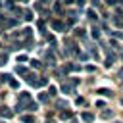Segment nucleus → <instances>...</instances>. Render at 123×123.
<instances>
[{"mask_svg":"<svg viewBox=\"0 0 123 123\" xmlns=\"http://www.w3.org/2000/svg\"><path fill=\"white\" fill-rule=\"evenodd\" d=\"M48 4H50V0H37L35 8H37V12L44 13V12H46V8H48Z\"/></svg>","mask_w":123,"mask_h":123,"instance_id":"1","label":"nucleus"},{"mask_svg":"<svg viewBox=\"0 0 123 123\" xmlns=\"http://www.w3.org/2000/svg\"><path fill=\"white\" fill-rule=\"evenodd\" d=\"M50 25H52V29H56V31H65V25H63L60 19H52Z\"/></svg>","mask_w":123,"mask_h":123,"instance_id":"2","label":"nucleus"},{"mask_svg":"<svg viewBox=\"0 0 123 123\" xmlns=\"http://www.w3.org/2000/svg\"><path fill=\"white\" fill-rule=\"evenodd\" d=\"M44 60H46V63H48V65H52V67L56 65V58H54V54H52V52H46V54H44Z\"/></svg>","mask_w":123,"mask_h":123,"instance_id":"3","label":"nucleus"},{"mask_svg":"<svg viewBox=\"0 0 123 123\" xmlns=\"http://www.w3.org/2000/svg\"><path fill=\"white\" fill-rule=\"evenodd\" d=\"M0 115H2V117H12V115H13V110L2 106V108H0Z\"/></svg>","mask_w":123,"mask_h":123,"instance_id":"4","label":"nucleus"},{"mask_svg":"<svg viewBox=\"0 0 123 123\" xmlns=\"http://www.w3.org/2000/svg\"><path fill=\"white\" fill-rule=\"evenodd\" d=\"M63 69H65V73H67V71H79V69H81V65H79V63H65V67H63Z\"/></svg>","mask_w":123,"mask_h":123,"instance_id":"5","label":"nucleus"},{"mask_svg":"<svg viewBox=\"0 0 123 123\" xmlns=\"http://www.w3.org/2000/svg\"><path fill=\"white\" fill-rule=\"evenodd\" d=\"M73 86H75L73 83H69V85L65 83V85L62 86V92H63V94H71V92H73Z\"/></svg>","mask_w":123,"mask_h":123,"instance_id":"6","label":"nucleus"},{"mask_svg":"<svg viewBox=\"0 0 123 123\" xmlns=\"http://www.w3.org/2000/svg\"><path fill=\"white\" fill-rule=\"evenodd\" d=\"M113 62H115V54H110V56L106 58L104 65H106V67H111V65H113Z\"/></svg>","mask_w":123,"mask_h":123,"instance_id":"7","label":"nucleus"},{"mask_svg":"<svg viewBox=\"0 0 123 123\" xmlns=\"http://www.w3.org/2000/svg\"><path fill=\"white\" fill-rule=\"evenodd\" d=\"M60 117H62V119H71V117H73V111H71V110H62Z\"/></svg>","mask_w":123,"mask_h":123,"instance_id":"8","label":"nucleus"},{"mask_svg":"<svg viewBox=\"0 0 123 123\" xmlns=\"http://www.w3.org/2000/svg\"><path fill=\"white\" fill-rule=\"evenodd\" d=\"M15 73H17V75H23V77H25V75H27V73H29V71H27V67H23V65H21V63H19V65H17V67H15Z\"/></svg>","mask_w":123,"mask_h":123,"instance_id":"9","label":"nucleus"},{"mask_svg":"<svg viewBox=\"0 0 123 123\" xmlns=\"http://www.w3.org/2000/svg\"><path fill=\"white\" fill-rule=\"evenodd\" d=\"M81 119H83V121H92L94 115H92L90 111H83V113H81Z\"/></svg>","mask_w":123,"mask_h":123,"instance_id":"10","label":"nucleus"},{"mask_svg":"<svg viewBox=\"0 0 123 123\" xmlns=\"http://www.w3.org/2000/svg\"><path fill=\"white\" fill-rule=\"evenodd\" d=\"M23 19H25V21H33V19H35V15H33V12H29V10H25V12H23Z\"/></svg>","mask_w":123,"mask_h":123,"instance_id":"11","label":"nucleus"},{"mask_svg":"<svg viewBox=\"0 0 123 123\" xmlns=\"http://www.w3.org/2000/svg\"><path fill=\"white\" fill-rule=\"evenodd\" d=\"M96 92H98V94H102V96H113V92H111L110 88H98Z\"/></svg>","mask_w":123,"mask_h":123,"instance_id":"12","label":"nucleus"},{"mask_svg":"<svg viewBox=\"0 0 123 123\" xmlns=\"http://www.w3.org/2000/svg\"><path fill=\"white\" fill-rule=\"evenodd\" d=\"M21 121L23 123H35V117L31 113H27V115H21Z\"/></svg>","mask_w":123,"mask_h":123,"instance_id":"13","label":"nucleus"},{"mask_svg":"<svg viewBox=\"0 0 123 123\" xmlns=\"http://www.w3.org/2000/svg\"><path fill=\"white\" fill-rule=\"evenodd\" d=\"M54 12H56V13H62V12H63V4H62V2L54 4Z\"/></svg>","mask_w":123,"mask_h":123,"instance_id":"14","label":"nucleus"},{"mask_svg":"<svg viewBox=\"0 0 123 123\" xmlns=\"http://www.w3.org/2000/svg\"><path fill=\"white\" fill-rule=\"evenodd\" d=\"M48 100H50V98H48V94H44V92H40V94H38V102H42V104H46Z\"/></svg>","mask_w":123,"mask_h":123,"instance_id":"15","label":"nucleus"},{"mask_svg":"<svg viewBox=\"0 0 123 123\" xmlns=\"http://www.w3.org/2000/svg\"><path fill=\"white\" fill-rule=\"evenodd\" d=\"M113 25H117V27H123V19H121L119 15H115V17H113Z\"/></svg>","mask_w":123,"mask_h":123,"instance_id":"16","label":"nucleus"},{"mask_svg":"<svg viewBox=\"0 0 123 123\" xmlns=\"http://www.w3.org/2000/svg\"><path fill=\"white\" fill-rule=\"evenodd\" d=\"M92 38H100V29L98 27H92Z\"/></svg>","mask_w":123,"mask_h":123,"instance_id":"17","label":"nucleus"},{"mask_svg":"<svg viewBox=\"0 0 123 123\" xmlns=\"http://www.w3.org/2000/svg\"><path fill=\"white\" fill-rule=\"evenodd\" d=\"M31 65H33L35 69H40V67H42V63H40L38 60H33V62H31Z\"/></svg>","mask_w":123,"mask_h":123,"instance_id":"18","label":"nucleus"},{"mask_svg":"<svg viewBox=\"0 0 123 123\" xmlns=\"http://www.w3.org/2000/svg\"><path fill=\"white\" fill-rule=\"evenodd\" d=\"M37 25H38L40 33H44V31H46V29H44V21H42V19H38V21H37Z\"/></svg>","mask_w":123,"mask_h":123,"instance_id":"19","label":"nucleus"},{"mask_svg":"<svg viewBox=\"0 0 123 123\" xmlns=\"http://www.w3.org/2000/svg\"><path fill=\"white\" fill-rule=\"evenodd\" d=\"M75 35H77L79 38H81V37L85 38V35H86V33H85V29H77V31H75Z\"/></svg>","mask_w":123,"mask_h":123,"instance_id":"20","label":"nucleus"},{"mask_svg":"<svg viewBox=\"0 0 123 123\" xmlns=\"http://www.w3.org/2000/svg\"><path fill=\"white\" fill-rule=\"evenodd\" d=\"M56 92H58L56 86H50V88H48V96H56Z\"/></svg>","mask_w":123,"mask_h":123,"instance_id":"21","label":"nucleus"},{"mask_svg":"<svg viewBox=\"0 0 123 123\" xmlns=\"http://www.w3.org/2000/svg\"><path fill=\"white\" fill-rule=\"evenodd\" d=\"M6 62H8V54H6V56L2 54V56H0V65H6Z\"/></svg>","mask_w":123,"mask_h":123,"instance_id":"22","label":"nucleus"},{"mask_svg":"<svg viewBox=\"0 0 123 123\" xmlns=\"http://www.w3.org/2000/svg\"><path fill=\"white\" fill-rule=\"evenodd\" d=\"M88 17L94 21V19H96V12H94V10H88Z\"/></svg>","mask_w":123,"mask_h":123,"instance_id":"23","label":"nucleus"},{"mask_svg":"<svg viewBox=\"0 0 123 123\" xmlns=\"http://www.w3.org/2000/svg\"><path fill=\"white\" fill-rule=\"evenodd\" d=\"M17 62H19V63H23V62H27V56H23V54H19V56H17Z\"/></svg>","mask_w":123,"mask_h":123,"instance_id":"24","label":"nucleus"},{"mask_svg":"<svg viewBox=\"0 0 123 123\" xmlns=\"http://www.w3.org/2000/svg\"><path fill=\"white\" fill-rule=\"evenodd\" d=\"M10 86H12V88H17V86H19V83H17L15 79H12V81H10Z\"/></svg>","mask_w":123,"mask_h":123,"instance_id":"25","label":"nucleus"},{"mask_svg":"<svg viewBox=\"0 0 123 123\" xmlns=\"http://www.w3.org/2000/svg\"><path fill=\"white\" fill-rule=\"evenodd\" d=\"M111 115H113V113H111L110 110H104V111H102V117H111Z\"/></svg>","mask_w":123,"mask_h":123,"instance_id":"26","label":"nucleus"},{"mask_svg":"<svg viewBox=\"0 0 123 123\" xmlns=\"http://www.w3.org/2000/svg\"><path fill=\"white\" fill-rule=\"evenodd\" d=\"M96 106H98L100 110H104V108H106V102H102V100H98V102H96Z\"/></svg>","mask_w":123,"mask_h":123,"instance_id":"27","label":"nucleus"},{"mask_svg":"<svg viewBox=\"0 0 123 123\" xmlns=\"http://www.w3.org/2000/svg\"><path fill=\"white\" fill-rule=\"evenodd\" d=\"M37 108H38V106H37V104H35V102H33V104H31V106H29V108H27V111H35V110H37Z\"/></svg>","mask_w":123,"mask_h":123,"instance_id":"28","label":"nucleus"},{"mask_svg":"<svg viewBox=\"0 0 123 123\" xmlns=\"http://www.w3.org/2000/svg\"><path fill=\"white\" fill-rule=\"evenodd\" d=\"M60 2H62V4H63V6H71V4H73V2H75V0H60Z\"/></svg>","mask_w":123,"mask_h":123,"instance_id":"29","label":"nucleus"},{"mask_svg":"<svg viewBox=\"0 0 123 123\" xmlns=\"http://www.w3.org/2000/svg\"><path fill=\"white\" fill-rule=\"evenodd\" d=\"M117 2H119V0H106V4H108V6H115Z\"/></svg>","mask_w":123,"mask_h":123,"instance_id":"30","label":"nucleus"},{"mask_svg":"<svg viewBox=\"0 0 123 123\" xmlns=\"http://www.w3.org/2000/svg\"><path fill=\"white\" fill-rule=\"evenodd\" d=\"M75 102H77V104H85V98H83V96H77V100H75Z\"/></svg>","mask_w":123,"mask_h":123,"instance_id":"31","label":"nucleus"},{"mask_svg":"<svg viewBox=\"0 0 123 123\" xmlns=\"http://www.w3.org/2000/svg\"><path fill=\"white\" fill-rule=\"evenodd\" d=\"M86 71H90V73H92V71H96V67H94V65H86Z\"/></svg>","mask_w":123,"mask_h":123,"instance_id":"32","label":"nucleus"},{"mask_svg":"<svg viewBox=\"0 0 123 123\" xmlns=\"http://www.w3.org/2000/svg\"><path fill=\"white\" fill-rule=\"evenodd\" d=\"M113 37L115 38H123V33H113Z\"/></svg>","mask_w":123,"mask_h":123,"instance_id":"33","label":"nucleus"},{"mask_svg":"<svg viewBox=\"0 0 123 123\" xmlns=\"http://www.w3.org/2000/svg\"><path fill=\"white\" fill-rule=\"evenodd\" d=\"M119 75H121V79H123V69H121V71H119Z\"/></svg>","mask_w":123,"mask_h":123,"instance_id":"34","label":"nucleus"},{"mask_svg":"<svg viewBox=\"0 0 123 123\" xmlns=\"http://www.w3.org/2000/svg\"><path fill=\"white\" fill-rule=\"evenodd\" d=\"M46 123H56V121H50V119H48V121H46Z\"/></svg>","mask_w":123,"mask_h":123,"instance_id":"35","label":"nucleus"},{"mask_svg":"<svg viewBox=\"0 0 123 123\" xmlns=\"http://www.w3.org/2000/svg\"><path fill=\"white\" fill-rule=\"evenodd\" d=\"M0 8H2V4H0Z\"/></svg>","mask_w":123,"mask_h":123,"instance_id":"36","label":"nucleus"},{"mask_svg":"<svg viewBox=\"0 0 123 123\" xmlns=\"http://www.w3.org/2000/svg\"><path fill=\"white\" fill-rule=\"evenodd\" d=\"M121 104H123V100H121Z\"/></svg>","mask_w":123,"mask_h":123,"instance_id":"37","label":"nucleus"},{"mask_svg":"<svg viewBox=\"0 0 123 123\" xmlns=\"http://www.w3.org/2000/svg\"><path fill=\"white\" fill-rule=\"evenodd\" d=\"M0 83H2V79H0Z\"/></svg>","mask_w":123,"mask_h":123,"instance_id":"38","label":"nucleus"},{"mask_svg":"<svg viewBox=\"0 0 123 123\" xmlns=\"http://www.w3.org/2000/svg\"><path fill=\"white\" fill-rule=\"evenodd\" d=\"M2 123H4V121H2Z\"/></svg>","mask_w":123,"mask_h":123,"instance_id":"39","label":"nucleus"}]
</instances>
